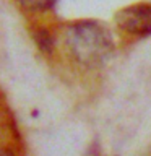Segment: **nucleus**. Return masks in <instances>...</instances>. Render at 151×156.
Segmentation results:
<instances>
[{
  "instance_id": "nucleus-4",
  "label": "nucleus",
  "mask_w": 151,
  "mask_h": 156,
  "mask_svg": "<svg viewBox=\"0 0 151 156\" xmlns=\"http://www.w3.org/2000/svg\"><path fill=\"white\" fill-rule=\"evenodd\" d=\"M18 5L29 12H41V10H49L55 5L57 0H16Z\"/></svg>"
},
{
  "instance_id": "nucleus-2",
  "label": "nucleus",
  "mask_w": 151,
  "mask_h": 156,
  "mask_svg": "<svg viewBox=\"0 0 151 156\" xmlns=\"http://www.w3.org/2000/svg\"><path fill=\"white\" fill-rule=\"evenodd\" d=\"M117 24L133 36L151 34V3H135L115 15Z\"/></svg>"
},
{
  "instance_id": "nucleus-6",
  "label": "nucleus",
  "mask_w": 151,
  "mask_h": 156,
  "mask_svg": "<svg viewBox=\"0 0 151 156\" xmlns=\"http://www.w3.org/2000/svg\"><path fill=\"white\" fill-rule=\"evenodd\" d=\"M88 156H97V151H94V153H90Z\"/></svg>"
},
{
  "instance_id": "nucleus-5",
  "label": "nucleus",
  "mask_w": 151,
  "mask_h": 156,
  "mask_svg": "<svg viewBox=\"0 0 151 156\" xmlns=\"http://www.w3.org/2000/svg\"><path fill=\"white\" fill-rule=\"evenodd\" d=\"M0 156H15L13 151H10L7 148H0Z\"/></svg>"
},
{
  "instance_id": "nucleus-3",
  "label": "nucleus",
  "mask_w": 151,
  "mask_h": 156,
  "mask_svg": "<svg viewBox=\"0 0 151 156\" xmlns=\"http://www.w3.org/2000/svg\"><path fill=\"white\" fill-rule=\"evenodd\" d=\"M34 41H36L37 47L41 49L44 54H51L54 49V39L52 34L47 31V29H37L34 33Z\"/></svg>"
},
{
  "instance_id": "nucleus-1",
  "label": "nucleus",
  "mask_w": 151,
  "mask_h": 156,
  "mask_svg": "<svg viewBox=\"0 0 151 156\" xmlns=\"http://www.w3.org/2000/svg\"><path fill=\"white\" fill-rule=\"evenodd\" d=\"M67 44L80 63L99 65L114 51L109 29L97 21L73 23L67 31Z\"/></svg>"
}]
</instances>
